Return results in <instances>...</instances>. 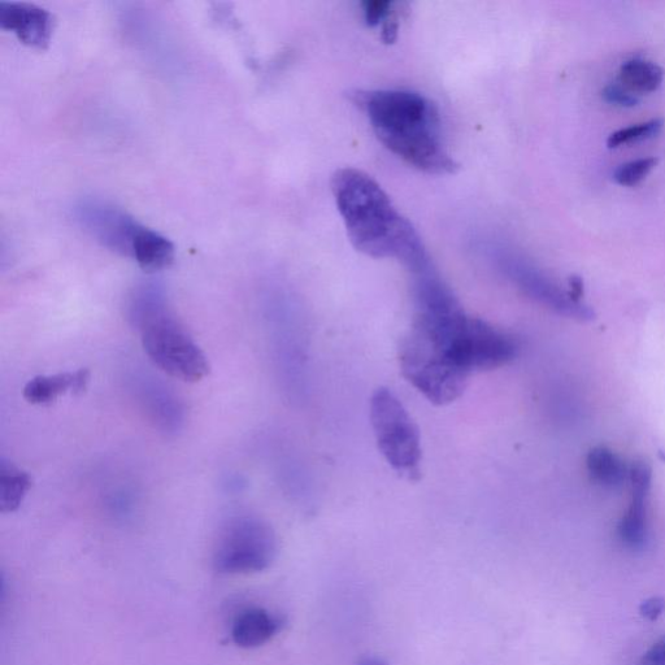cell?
Segmentation results:
<instances>
[{
    "label": "cell",
    "instance_id": "13",
    "mask_svg": "<svg viewBox=\"0 0 665 665\" xmlns=\"http://www.w3.org/2000/svg\"><path fill=\"white\" fill-rule=\"evenodd\" d=\"M90 381L88 369L76 372L58 373V375L37 376L24 388L26 401L37 406H46L67 393H82Z\"/></svg>",
    "mask_w": 665,
    "mask_h": 665
},
{
    "label": "cell",
    "instance_id": "1",
    "mask_svg": "<svg viewBox=\"0 0 665 665\" xmlns=\"http://www.w3.org/2000/svg\"><path fill=\"white\" fill-rule=\"evenodd\" d=\"M415 315L399 362L403 376L437 406L456 401L472 373L501 368L519 355L512 334L465 314L462 306Z\"/></svg>",
    "mask_w": 665,
    "mask_h": 665
},
{
    "label": "cell",
    "instance_id": "20",
    "mask_svg": "<svg viewBox=\"0 0 665 665\" xmlns=\"http://www.w3.org/2000/svg\"><path fill=\"white\" fill-rule=\"evenodd\" d=\"M365 23L368 26L384 25L393 16L394 3L389 0H367L362 3Z\"/></svg>",
    "mask_w": 665,
    "mask_h": 665
},
{
    "label": "cell",
    "instance_id": "9",
    "mask_svg": "<svg viewBox=\"0 0 665 665\" xmlns=\"http://www.w3.org/2000/svg\"><path fill=\"white\" fill-rule=\"evenodd\" d=\"M133 382L138 402L155 427L167 434L180 432L185 423V408L181 399L154 376H137Z\"/></svg>",
    "mask_w": 665,
    "mask_h": 665
},
{
    "label": "cell",
    "instance_id": "24",
    "mask_svg": "<svg viewBox=\"0 0 665 665\" xmlns=\"http://www.w3.org/2000/svg\"><path fill=\"white\" fill-rule=\"evenodd\" d=\"M356 665H390L386 663L385 660L377 658V656H363L360 658Z\"/></svg>",
    "mask_w": 665,
    "mask_h": 665
},
{
    "label": "cell",
    "instance_id": "16",
    "mask_svg": "<svg viewBox=\"0 0 665 665\" xmlns=\"http://www.w3.org/2000/svg\"><path fill=\"white\" fill-rule=\"evenodd\" d=\"M175 254L176 247L171 239L149 228L139 243L133 260L143 271L158 272L173 263Z\"/></svg>",
    "mask_w": 665,
    "mask_h": 665
},
{
    "label": "cell",
    "instance_id": "7",
    "mask_svg": "<svg viewBox=\"0 0 665 665\" xmlns=\"http://www.w3.org/2000/svg\"><path fill=\"white\" fill-rule=\"evenodd\" d=\"M488 250L495 267L534 301L545 304L559 314L581 320L593 319L594 312L589 307L575 301L571 294L564 293L551 278L523 256L502 246H491Z\"/></svg>",
    "mask_w": 665,
    "mask_h": 665
},
{
    "label": "cell",
    "instance_id": "11",
    "mask_svg": "<svg viewBox=\"0 0 665 665\" xmlns=\"http://www.w3.org/2000/svg\"><path fill=\"white\" fill-rule=\"evenodd\" d=\"M632 501L627 514L619 525L621 541L630 549H641L647 538L646 497L651 485V471L645 463H636L630 468Z\"/></svg>",
    "mask_w": 665,
    "mask_h": 665
},
{
    "label": "cell",
    "instance_id": "8",
    "mask_svg": "<svg viewBox=\"0 0 665 665\" xmlns=\"http://www.w3.org/2000/svg\"><path fill=\"white\" fill-rule=\"evenodd\" d=\"M77 224L95 241L116 254L134 258L147 226L121 208L99 199H84L73 208Z\"/></svg>",
    "mask_w": 665,
    "mask_h": 665
},
{
    "label": "cell",
    "instance_id": "6",
    "mask_svg": "<svg viewBox=\"0 0 665 665\" xmlns=\"http://www.w3.org/2000/svg\"><path fill=\"white\" fill-rule=\"evenodd\" d=\"M275 530L255 516H239L221 529L214 550V567L221 575H247L265 571L275 562Z\"/></svg>",
    "mask_w": 665,
    "mask_h": 665
},
{
    "label": "cell",
    "instance_id": "22",
    "mask_svg": "<svg viewBox=\"0 0 665 665\" xmlns=\"http://www.w3.org/2000/svg\"><path fill=\"white\" fill-rule=\"evenodd\" d=\"M665 611V599L663 597H653L643 601L640 612L645 619L655 621L662 616Z\"/></svg>",
    "mask_w": 665,
    "mask_h": 665
},
{
    "label": "cell",
    "instance_id": "3",
    "mask_svg": "<svg viewBox=\"0 0 665 665\" xmlns=\"http://www.w3.org/2000/svg\"><path fill=\"white\" fill-rule=\"evenodd\" d=\"M362 108L378 141L407 164L429 175H454L459 164L442 138L440 110L411 90H359L350 95Z\"/></svg>",
    "mask_w": 665,
    "mask_h": 665
},
{
    "label": "cell",
    "instance_id": "17",
    "mask_svg": "<svg viewBox=\"0 0 665 665\" xmlns=\"http://www.w3.org/2000/svg\"><path fill=\"white\" fill-rule=\"evenodd\" d=\"M586 464L593 480L606 488H617L629 478V471L623 460L604 447L591 451Z\"/></svg>",
    "mask_w": 665,
    "mask_h": 665
},
{
    "label": "cell",
    "instance_id": "2",
    "mask_svg": "<svg viewBox=\"0 0 665 665\" xmlns=\"http://www.w3.org/2000/svg\"><path fill=\"white\" fill-rule=\"evenodd\" d=\"M332 193L356 250L375 259H397L410 273L432 263L414 225L367 173L338 169Z\"/></svg>",
    "mask_w": 665,
    "mask_h": 665
},
{
    "label": "cell",
    "instance_id": "21",
    "mask_svg": "<svg viewBox=\"0 0 665 665\" xmlns=\"http://www.w3.org/2000/svg\"><path fill=\"white\" fill-rule=\"evenodd\" d=\"M602 97L604 101L612 104V106L621 108H633L640 102L636 95L630 93L620 84L607 85L602 91Z\"/></svg>",
    "mask_w": 665,
    "mask_h": 665
},
{
    "label": "cell",
    "instance_id": "23",
    "mask_svg": "<svg viewBox=\"0 0 665 665\" xmlns=\"http://www.w3.org/2000/svg\"><path fill=\"white\" fill-rule=\"evenodd\" d=\"M642 665H665V637L651 646L643 656Z\"/></svg>",
    "mask_w": 665,
    "mask_h": 665
},
{
    "label": "cell",
    "instance_id": "12",
    "mask_svg": "<svg viewBox=\"0 0 665 665\" xmlns=\"http://www.w3.org/2000/svg\"><path fill=\"white\" fill-rule=\"evenodd\" d=\"M286 620L262 607L246 608L233 621L230 637L241 649H258L284 629Z\"/></svg>",
    "mask_w": 665,
    "mask_h": 665
},
{
    "label": "cell",
    "instance_id": "4",
    "mask_svg": "<svg viewBox=\"0 0 665 665\" xmlns=\"http://www.w3.org/2000/svg\"><path fill=\"white\" fill-rule=\"evenodd\" d=\"M128 316L141 332L142 345L152 363L168 376L199 382L210 364L189 330L169 308L167 293L158 282H143L129 298Z\"/></svg>",
    "mask_w": 665,
    "mask_h": 665
},
{
    "label": "cell",
    "instance_id": "14",
    "mask_svg": "<svg viewBox=\"0 0 665 665\" xmlns=\"http://www.w3.org/2000/svg\"><path fill=\"white\" fill-rule=\"evenodd\" d=\"M30 488L29 473L4 458L0 460V511L3 514L19 510Z\"/></svg>",
    "mask_w": 665,
    "mask_h": 665
},
{
    "label": "cell",
    "instance_id": "18",
    "mask_svg": "<svg viewBox=\"0 0 665 665\" xmlns=\"http://www.w3.org/2000/svg\"><path fill=\"white\" fill-rule=\"evenodd\" d=\"M664 126L663 119H654L646 123L628 126V128L617 130L607 139L608 149H617V147L647 141L655 138L662 132Z\"/></svg>",
    "mask_w": 665,
    "mask_h": 665
},
{
    "label": "cell",
    "instance_id": "15",
    "mask_svg": "<svg viewBox=\"0 0 665 665\" xmlns=\"http://www.w3.org/2000/svg\"><path fill=\"white\" fill-rule=\"evenodd\" d=\"M664 71L658 64L645 59H632L621 65L620 85L633 94H649L660 88Z\"/></svg>",
    "mask_w": 665,
    "mask_h": 665
},
{
    "label": "cell",
    "instance_id": "19",
    "mask_svg": "<svg viewBox=\"0 0 665 665\" xmlns=\"http://www.w3.org/2000/svg\"><path fill=\"white\" fill-rule=\"evenodd\" d=\"M658 162L656 158H643L620 165L614 173V180L621 186L632 188L645 180Z\"/></svg>",
    "mask_w": 665,
    "mask_h": 665
},
{
    "label": "cell",
    "instance_id": "10",
    "mask_svg": "<svg viewBox=\"0 0 665 665\" xmlns=\"http://www.w3.org/2000/svg\"><path fill=\"white\" fill-rule=\"evenodd\" d=\"M0 26L23 45L45 50L50 45L54 17L45 8L24 2H0Z\"/></svg>",
    "mask_w": 665,
    "mask_h": 665
},
{
    "label": "cell",
    "instance_id": "5",
    "mask_svg": "<svg viewBox=\"0 0 665 665\" xmlns=\"http://www.w3.org/2000/svg\"><path fill=\"white\" fill-rule=\"evenodd\" d=\"M369 417L386 462L407 480H419L423 456L419 429L397 395L389 389H377L371 398Z\"/></svg>",
    "mask_w": 665,
    "mask_h": 665
}]
</instances>
